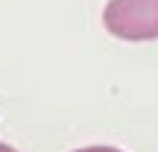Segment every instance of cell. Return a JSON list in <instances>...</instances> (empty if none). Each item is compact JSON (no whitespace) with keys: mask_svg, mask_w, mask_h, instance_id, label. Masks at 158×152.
<instances>
[{"mask_svg":"<svg viewBox=\"0 0 158 152\" xmlns=\"http://www.w3.org/2000/svg\"><path fill=\"white\" fill-rule=\"evenodd\" d=\"M0 152H18L15 146H9V143H0Z\"/></svg>","mask_w":158,"mask_h":152,"instance_id":"obj_3","label":"cell"},{"mask_svg":"<svg viewBox=\"0 0 158 152\" xmlns=\"http://www.w3.org/2000/svg\"><path fill=\"white\" fill-rule=\"evenodd\" d=\"M102 23L114 38L155 41L158 38V0H108Z\"/></svg>","mask_w":158,"mask_h":152,"instance_id":"obj_1","label":"cell"},{"mask_svg":"<svg viewBox=\"0 0 158 152\" xmlns=\"http://www.w3.org/2000/svg\"><path fill=\"white\" fill-rule=\"evenodd\" d=\"M76 152H120L114 146H85V149H76Z\"/></svg>","mask_w":158,"mask_h":152,"instance_id":"obj_2","label":"cell"}]
</instances>
